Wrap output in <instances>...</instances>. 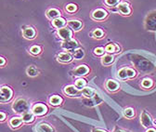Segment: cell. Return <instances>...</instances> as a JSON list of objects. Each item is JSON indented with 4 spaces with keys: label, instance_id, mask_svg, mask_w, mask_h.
<instances>
[{
    "label": "cell",
    "instance_id": "d6a6232c",
    "mask_svg": "<svg viewBox=\"0 0 156 132\" xmlns=\"http://www.w3.org/2000/svg\"><path fill=\"white\" fill-rule=\"evenodd\" d=\"M94 36H95V37L100 38V37H102V36H103V32L100 29H97L94 31Z\"/></svg>",
    "mask_w": 156,
    "mask_h": 132
},
{
    "label": "cell",
    "instance_id": "8fae6325",
    "mask_svg": "<svg viewBox=\"0 0 156 132\" xmlns=\"http://www.w3.org/2000/svg\"><path fill=\"white\" fill-rule=\"evenodd\" d=\"M68 25L72 29H74V31H77V30H79L80 28H81L82 23H80L79 21H77V20H72V21H68Z\"/></svg>",
    "mask_w": 156,
    "mask_h": 132
},
{
    "label": "cell",
    "instance_id": "d4e9b609",
    "mask_svg": "<svg viewBox=\"0 0 156 132\" xmlns=\"http://www.w3.org/2000/svg\"><path fill=\"white\" fill-rule=\"evenodd\" d=\"M27 74L30 76H35L36 74H38V71L35 69V67H34V66H30V67L27 69Z\"/></svg>",
    "mask_w": 156,
    "mask_h": 132
},
{
    "label": "cell",
    "instance_id": "e0dca14e",
    "mask_svg": "<svg viewBox=\"0 0 156 132\" xmlns=\"http://www.w3.org/2000/svg\"><path fill=\"white\" fill-rule=\"evenodd\" d=\"M60 11L59 10H55V8H52V10H48L47 11V17L49 19H55V18H59V16H60Z\"/></svg>",
    "mask_w": 156,
    "mask_h": 132
},
{
    "label": "cell",
    "instance_id": "2e32d148",
    "mask_svg": "<svg viewBox=\"0 0 156 132\" xmlns=\"http://www.w3.org/2000/svg\"><path fill=\"white\" fill-rule=\"evenodd\" d=\"M22 118L21 117H13L12 119L10 120V124L12 127H18V126H20L21 125V123H22Z\"/></svg>",
    "mask_w": 156,
    "mask_h": 132
},
{
    "label": "cell",
    "instance_id": "4dcf8cb0",
    "mask_svg": "<svg viewBox=\"0 0 156 132\" xmlns=\"http://www.w3.org/2000/svg\"><path fill=\"white\" fill-rule=\"evenodd\" d=\"M76 6L74 5V4H69L68 6L66 7V10L69 11V12H74L75 10H76Z\"/></svg>",
    "mask_w": 156,
    "mask_h": 132
},
{
    "label": "cell",
    "instance_id": "9c48e42d",
    "mask_svg": "<svg viewBox=\"0 0 156 132\" xmlns=\"http://www.w3.org/2000/svg\"><path fill=\"white\" fill-rule=\"evenodd\" d=\"M88 68L85 65H80L79 67L76 68V70L74 71V74L75 76H85L88 73Z\"/></svg>",
    "mask_w": 156,
    "mask_h": 132
},
{
    "label": "cell",
    "instance_id": "484cf974",
    "mask_svg": "<svg viewBox=\"0 0 156 132\" xmlns=\"http://www.w3.org/2000/svg\"><path fill=\"white\" fill-rule=\"evenodd\" d=\"M85 86H86V81H85L84 79H78V80L75 82V87H76L78 89H83Z\"/></svg>",
    "mask_w": 156,
    "mask_h": 132
},
{
    "label": "cell",
    "instance_id": "f35d334b",
    "mask_svg": "<svg viewBox=\"0 0 156 132\" xmlns=\"http://www.w3.org/2000/svg\"><path fill=\"white\" fill-rule=\"evenodd\" d=\"M147 132H156L153 129H148L147 130Z\"/></svg>",
    "mask_w": 156,
    "mask_h": 132
},
{
    "label": "cell",
    "instance_id": "7c38bea8",
    "mask_svg": "<svg viewBox=\"0 0 156 132\" xmlns=\"http://www.w3.org/2000/svg\"><path fill=\"white\" fill-rule=\"evenodd\" d=\"M58 60L60 63H69V61L72 60V56L69 53H60L59 57H58Z\"/></svg>",
    "mask_w": 156,
    "mask_h": 132
},
{
    "label": "cell",
    "instance_id": "8992f818",
    "mask_svg": "<svg viewBox=\"0 0 156 132\" xmlns=\"http://www.w3.org/2000/svg\"><path fill=\"white\" fill-rule=\"evenodd\" d=\"M151 123H153V121H151V118L149 114L146 112L142 113V114H141V124L143 125V126L149 127L151 126Z\"/></svg>",
    "mask_w": 156,
    "mask_h": 132
},
{
    "label": "cell",
    "instance_id": "ab89813d",
    "mask_svg": "<svg viewBox=\"0 0 156 132\" xmlns=\"http://www.w3.org/2000/svg\"><path fill=\"white\" fill-rule=\"evenodd\" d=\"M116 132H124V131H122V130H117Z\"/></svg>",
    "mask_w": 156,
    "mask_h": 132
},
{
    "label": "cell",
    "instance_id": "5b68a950",
    "mask_svg": "<svg viewBox=\"0 0 156 132\" xmlns=\"http://www.w3.org/2000/svg\"><path fill=\"white\" fill-rule=\"evenodd\" d=\"M47 107L43 104L35 105L33 109V113H34V114H35V116H44V114L47 113Z\"/></svg>",
    "mask_w": 156,
    "mask_h": 132
},
{
    "label": "cell",
    "instance_id": "ffe728a7",
    "mask_svg": "<svg viewBox=\"0 0 156 132\" xmlns=\"http://www.w3.org/2000/svg\"><path fill=\"white\" fill-rule=\"evenodd\" d=\"M84 55H85V52L83 50H81V48H78V50H74V58L76 59V60L82 59L84 57Z\"/></svg>",
    "mask_w": 156,
    "mask_h": 132
},
{
    "label": "cell",
    "instance_id": "603a6c76",
    "mask_svg": "<svg viewBox=\"0 0 156 132\" xmlns=\"http://www.w3.org/2000/svg\"><path fill=\"white\" fill-rule=\"evenodd\" d=\"M113 61V57L111 55H105L103 58H102V63L103 64H111Z\"/></svg>",
    "mask_w": 156,
    "mask_h": 132
},
{
    "label": "cell",
    "instance_id": "52a82bcc",
    "mask_svg": "<svg viewBox=\"0 0 156 132\" xmlns=\"http://www.w3.org/2000/svg\"><path fill=\"white\" fill-rule=\"evenodd\" d=\"M77 46H78L77 42L74 40H65L63 43H62V47L67 50H74L75 47H77Z\"/></svg>",
    "mask_w": 156,
    "mask_h": 132
},
{
    "label": "cell",
    "instance_id": "83f0119b",
    "mask_svg": "<svg viewBox=\"0 0 156 132\" xmlns=\"http://www.w3.org/2000/svg\"><path fill=\"white\" fill-rule=\"evenodd\" d=\"M118 76L121 78V79H126L127 77V74H126V68H123L119 71L118 73Z\"/></svg>",
    "mask_w": 156,
    "mask_h": 132
},
{
    "label": "cell",
    "instance_id": "277c9868",
    "mask_svg": "<svg viewBox=\"0 0 156 132\" xmlns=\"http://www.w3.org/2000/svg\"><path fill=\"white\" fill-rule=\"evenodd\" d=\"M59 36L63 38L64 40H70L71 37H72V31L68 28L62 27L59 29Z\"/></svg>",
    "mask_w": 156,
    "mask_h": 132
},
{
    "label": "cell",
    "instance_id": "44dd1931",
    "mask_svg": "<svg viewBox=\"0 0 156 132\" xmlns=\"http://www.w3.org/2000/svg\"><path fill=\"white\" fill-rule=\"evenodd\" d=\"M22 120L26 123H30L34 121V114L30 113H24L23 116H22Z\"/></svg>",
    "mask_w": 156,
    "mask_h": 132
},
{
    "label": "cell",
    "instance_id": "6da1fadb",
    "mask_svg": "<svg viewBox=\"0 0 156 132\" xmlns=\"http://www.w3.org/2000/svg\"><path fill=\"white\" fill-rule=\"evenodd\" d=\"M12 109L14 110V112L16 113H26V111L28 110V103L26 102L24 100L19 99L13 103Z\"/></svg>",
    "mask_w": 156,
    "mask_h": 132
},
{
    "label": "cell",
    "instance_id": "4fadbf2b",
    "mask_svg": "<svg viewBox=\"0 0 156 132\" xmlns=\"http://www.w3.org/2000/svg\"><path fill=\"white\" fill-rule=\"evenodd\" d=\"M23 36L26 37V38H28V39H33L35 36V32H34V30L33 28H26L24 31H23Z\"/></svg>",
    "mask_w": 156,
    "mask_h": 132
},
{
    "label": "cell",
    "instance_id": "e575fe53",
    "mask_svg": "<svg viewBox=\"0 0 156 132\" xmlns=\"http://www.w3.org/2000/svg\"><path fill=\"white\" fill-rule=\"evenodd\" d=\"M126 74H127V77H134L136 74L132 69H126Z\"/></svg>",
    "mask_w": 156,
    "mask_h": 132
},
{
    "label": "cell",
    "instance_id": "f546056e",
    "mask_svg": "<svg viewBox=\"0 0 156 132\" xmlns=\"http://www.w3.org/2000/svg\"><path fill=\"white\" fill-rule=\"evenodd\" d=\"M142 86L144 87H151L153 86V81H151V79H145V80H143V82H142Z\"/></svg>",
    "mask_w": 156,
    "mask_h": 132
},
{
    "label": "cell",
    "instance_id": "cb8c5ba5",
    "mask_svg": "<svg viewBox=\"0 0 156 132\" xmlns=\"http://www.w3.org/2000/svg\"><path fill=\"white\" fill-rule=\"evenodd\" d=\"M39 129H40V131H41V132H54L53 129H51V127L48 125H47V124L40 125Z\"/></svg>",
    "mask_w": 156,
    "mask_h": 132
},
{
    "label": "cell",
    "instance_id": "d6986e66",
    "mask_svg": "<svg viewBox=\"0 0 156 132\" xmlns=\"http://www.w3.org/2000/svg\"><path fill=\"white\" fill-rule=\"evenodd\" d=\"M61 102H62V100H61L60 97H59V96H53V97H51L50 100H49L50 104L51 105H54V106L60 104Z\"/></svg>",
    "mask_w": 156,
    "mask_h": 132
},
{
    "label": "cell",
    "instance_id": "8d00e7d4",
    "mask_svg": "<svg viewBox=\"0 0 156 132\" xmlns=\"http://www.w3.org/2000/svg\"><path fill=\"white\" fill-rule=\"evenodd\" d=\"M4 64H5V60L0 57V66H2V65H4Z\"/></svg>",
    "mask_w": 156,
    "mask_h": 132
},
{
    "label": "cell",
    "instance_id": "ac0fdd59",
    "mask_svg": "<svg viewBox=\"0 0 156 132\" xmlns=\"http://www.w3.org/2000/svg\"><path fill=\"white\" fill-rule=\"evenodd\" d=\"M64 24H65V21L61 18H56L54 21H53V25H54L56 28L60 29L63 27Z\"/></svg>",
    "mask_w": 156,
    "mask_h": 132
},
{
    "label": "cell",
    "instance_id": "ba28073f",
    "mask_svg": "<svg viewBox=\"0 0 156 132\" xmlns=\"http://www.w3.org/2000/svg\"><path fill=\"white\" fill-rule=\"evenodd\" d=\"M107 16V12L103 10H97L93 12L92 18L94 20H103Z\"/></svg>",
    "mask_w": 156,
    "mask_h": 132
},
{
    "label": "cell",
    "instance_id": "7a4b0ae2",
    "mask_svg": "<svg viewBox=\"0 0 156 132\" xmlns=\"http://www.w3.org/2000/svg\"><path fill=\"white\" fill-rule=\"evenodd\" d=\"M12 98V90L8 87L0 89V102H7Z\"/></svg>",
    "mask_w": 156,
    "mask_h": 132
},
{
    "label": "cell",
    "instance_id": "4316f807",
    "mask_svg": "<svg viewBox=\"0 0 156 132\" xmlns=\"http://www.w3.org/2000/svg\"><path fill=\"white\" fill-rule=\"evenodd\" d=\"M30 52L32 54H34V55H37V54L40 53V52H41V48H40L39 47H37V46H34V47H31Z\"/></svg>",
    "mask_w": 156,
    "mask_h": 132
},
{
    "label": "cell",
    "instance_id": "836d02e7",
    "mask_svg": "<svg viewBox=\"0 0 156 132\" xmlns=\"http://www.w3.org/2000/svg\"><path fill=\"white\" fill-rule=\"evenodd\" d=\"M95 54L97 55H102L104 53V48H102V47H97L95 48Z\"/></svg>",
    "mask_w": 156,
    "mask_h": 132
},
{
    "label": "cell",
    "instance_id": "5bb4252c",
    "mask_svg": "<svg viewBox=\"0 0 156 132\" xmlns=\"http://www.w3.org/2000/svg\"><path fill=\"white\" fill-rule=\"evenodd\" d=\"M81 93L84 96H86L87 98H92L93 95H94V90L91 87H84L81 90Z\"/></svg>",
    "mask_w": 156,
    "mask_h": 132
},
{
    "label": "cell",
    "instance_id": "7402d4cb",
    "mask_svg": "<svg viewBox=\"0 0 156 132\" xmlns=\"http://www.w3.org/2000/svg\"><path fill=\"white\" fill-rule=\"evenodd\" d=\"M105 50L107 52H117L118 51V47L114 44H109V45L106 46Z\"/></svg>",
    "mask_w": 156,
    "mask_h": 132
},
{
    "label": "cell",
    "instance_id": "d590c367",
    "mask_svg": "<svg viewBox=\"0 0 156 132\" xmlns=\"http://www.w3.org/2000/svg\"><path fill=\"white\" fill-rule=\"evenodd\" d=\"M6 119V114L4 113H0V122H2Z\"/></svg>",
    "mask_w": 156,
    "mask_h": 132
},
{
    "label": "cell",
    "instance_id": "74e56055",
    "mask_svg": "<svg viewBox=\"0 0 156 132\" xmlns=\"http://www.w3.org/2000/svg\"><path fill=\"white\" fill-rule=\"evenodd\" d=\"M92 132H106L104 130H102V129H95L94 130H93Z\"/></svg>",
    "mask_w": 156,
    "mask_h": 132
},
{
    "label": "cell",
    "instance_id": "f1b7e54d",
    "mask_svg": "<svg viewBox=\"0 0 156 132\" xmlns=\"http://www.w3.org/2000/svg\"><path fill=\"white\" fill-rule=\"evenodd\" d=\"M124 116H127V117H132L134 116V111L131 108H127L124 111Z\"/></svg>",
    "mask_w": 156,
    "mask_h": 132
},
{
    "label": "cell",
    "instance_id": "9a60e30c",
    "mask_svg": "<svg viewBox=\"0 0 156 132\" xmlns=\"http://www.w3.org/2000/svg\"><path fill=\"white\" fill-rule=\"evenodd\" d=\"M107 89H108L109 90L111 91H114V90H116L118 87H119V85H118V83H116L115 81L113 80H109L108 82H107Z\"/></svg>",
    "mask_w": 156,
    "mask_h": 132
},
{
    "label": "cell",
    "instance_id": "1f68e13d",
    "mask_svg": "<svg viewBox=\"0 0 156 132\" xmlns=\"http://www.w3.org/2000/svg\"><path fill=\"white\" fill-rule=\"evenodd\" d=\"M118 2H119V0H105L106 5H108V6H115V5H117Z\"/></svg>",
    "mask_w": 156,
    "mask_h": 132
},
{
    "label": "cell",
    "instance_id": "3957f363",
    "mask_svg": "<svg viewBox=\"0 0 156 132\" xmlns=\"http://www.w3.org/2000/svg\"><path fill=\"white\" fill-rule=\"evenodd\" d=\"M64 92H65V94L67 95H69V96H79L80 94H82L81 93V91H80L76 87H74V86H68V87H66L65 89H64Z\"/></svg>",
    "mask_w": 156,
    "mask_h": 132
},
{
    "label": "cell",
    "instance_id": "60d3db41",
    "mask_svg": "<svg viewBox=\"0 0 156 132\" xmlns=\"http://www.w3.org/2000/svg\"><path fill=\"white\" fill-rule=\"evenodd\" d=\"M153 123H154V124L156 125V120H154V121H153Z\"/></svg>",
    "mask_w": 156,
    "mask_h": 132
},
{
    "label": "cell",
    "instance_id": "30bf717a",
    "mask_svg": "<svg viewBox=\"0 0 156 132\" xmlns=\"http://www.w3.org/2000/svg\"><path fill=\"white\" fill-rule=\"evenodd\" d=\"M118 8H119V11L122 13V14H124V15H128L129 13L131 12L130 8H129L128 5L126 3H122L120 4V5L118 6Z\"/></svg>",
    "mask_w": 156,
    "mask_h": 132
}]
</instances>
